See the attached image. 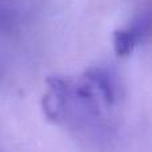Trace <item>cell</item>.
Segmentation results:
<instances>
[{
	"mask_svg": "<svg viewBox=\"0 0 152 152\" xmlns=\"http://www.w3.org/2000/svg\"><path fill=\"white\" fill-rule=\"evenodd\" d=\"M45 83L48 89L42 99L43 112L50 121L63 123L69 115L72 83L60 76H51Z\"/></svg>",
	"mask_w": 152,
	"mask_h": 152,
	"instance_id": "6da1fadb",
	"label": "cell"
},
{
	"mask_svg": "<svg viewBox=\"0 0 152 152\" xmlns=\"http://www.w3.org/2000/svg\"><path fill=\"white\" fill-rule=\"evenodd\" d=\"M151 26L150 11H144L134 19L126 28L116 29L112 35L113 51L119 58H127L134 52L135 47L148 34Z\"/></svg>",
	"mask_w": 152,
	"mask_h": 152,
	"instance_id": "7a4b0ae2",
	"label": "cell"
},
{
	"mask_svg": "<svg viewBox=\"0 0 152 152\" xmlns=\"http://www.w3.org/2000/svg\"><path fill=\"white\" fill-rule=\"evenodd\" d=\"M83 79L97 92L104 104L111 105L118 99V83L108 68L91 67L84 72Z\"/></svg>",
	"mask_w": 152,
	"mask_h": 152,
	"instance_id": "3957f363",
	"label": "cell"
}]
</instances>
